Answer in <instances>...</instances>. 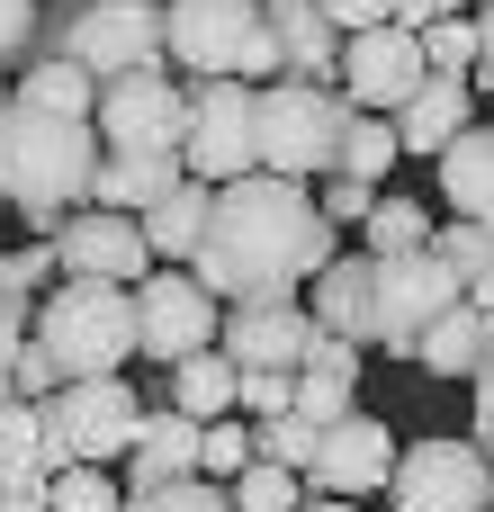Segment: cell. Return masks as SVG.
<instances>
[{"instance_id":"15","label":"cell","mask_w":494,"mask_h":512,"mask_svg":"<svg viewBox=\"0 0 494 512\" xmlns=\"http://www.w3.org/2000/svg\"><path fill=\"white\" fill-rule=\"evenodd\" d=\"M387 459H396V432L369 414V405H351V414H333L324 432H315V459L297 468L315 495H378L387 486Z\"/></svg>"},{"instance_id":"22","label":"cell","mask_w":494,"mask_h":512,"mask_svg":"<svg viewBox=\"0 0 494 512\" xmlns=\"http://www.w3.org/2000/svg\"><path fill=\"white\" fill-rule=\"evenodd\" d=\"M171 180H180V162H171V153H99V171H90V207L144 216Z\"/></svg>"},{"instance_id":"30","label":"cell","mask_w":494,"mask_h":512,"mask_svg":"<svg viewBox=\"0 0 494 512\" xmlns=\"http://www.w3.org/2000/svg\"><path fill=\"white\" fill-rule=\"evenodd\" d=\"M9 90H27V99H45V108H81V117H90V90H99V81H90L72 54H27V63L9 72Z\"/></svg>"},{"instance_id":"4","label":"cell","mask_w":494,"mask_h":512,"mask_svg":"<svg viewBox=\"0 0 494 512\" xmlns=\"http://www.w3.org/2000/svg\"><path fill=\"white\" fill-rule=\"evenodd\" d=\"M342 117H351V99H342L333 81H297V72H279V81L252 90V162L279 171V180H306V189H315V180L333 171Z\"/></svg>"},{"instance_id":"24","label":"cell","mask_w":494,"mask_h":512,"mask_svg":"<svg viewBox=\"0 0 494 512\" xmlns=\"http://www.w3.org/2000/svg\"><path fill=\"white\" fill-rule=\"evenodd\" d=\"M414 54L423 72H459V81H486V9H441L414 27Z\"/></svg>"},{"instance_id":"26","label":"cell","mask_w":494,"mask_h":512,"mask_svg":"<svg viewBox=\"0 0 494 512\" xmlns=\"http://www.w3.org/2000/svg\"><path fill=\"white\" fill-rule=\"evenodd\" d=\"M54 468H45V432H36V405H0V495H36Z\"/></svg>"},{"instance_id":"12","label":"cell","mask_w":494,"mask_h":512,"mask_svg":"<svg viewBox=\"0 0 494 512\" xmlns=\"http://www.w3.org/2000/svg\"><path fill=\"white\" fill-rule=\"evenodd\" d=\"M126 297H135V360L171 369V360H189V351H207V342H216V297H207L189 270L153 261Z\"/></svg>"},{"instance_id":"19","label":"cell","mask_w":494,"mask_h":512,"mask_svg":"<svg viewBox=\"0 0 494 512\" xmlns=\"http://www.w3.org/2000/svg\"><path fill=\"white\" fill-rule=\"evenodd\" d=\"M171 477H198V423L171 414V405H144L135 441H126V495L171 486Z\"/></svg>"},{"instance_id":"8","label":"cell","mask_w":494,"mask_h":512,"mask_svg":"<svg viewBox=\"0 0 494 512\" xmlns=\"http://www.w3.org/2000/svg\"><path fill=\"white\" fill-rule=\"evenodd\" d=\"M180 171L207 180V189L261 171L252 162V81H234V72L180 81Z\"/></svg>"},{"instance_id":"20","label":"cell","mask_w":494,"mask_h":512,"mask_svg":"<svg viewBox=\"0 0 494 512\" xmlns=\"http://www.w3.org/2000/svg\"><path fill=\"white\" fill-rule=\"evenodd\" d=\"M261 27H270V45H279V72H297V81H333L342 27H333L315 0H261Z\"/></svg>"},{"instance_id":"21","label":"cell","mask_w":494,"mask_h":512,"mask_svg":"<svg viewBox=\"0 0 494 512\" xmlns=\"http://www.w3.org/2000/svg\"><path fill=\"white\" fill-rule=\"evenodd\" d=\"M306 324L369 342V252H333V261L306 279Z\"/></svg>"},{"instance_id":"38","label":"cell","mask_w":494,"mask_h":512,"mask_svg":"<svg viewBox=\"0 0 494 512\" xmlns=\"http://www.w3.org/2000/svg\"><path fill=\"white\" fill-rule=\"evenodd\" d=\"M288 378L297 369H234V414H288Z\"/></svg>"},{"instance_id":"10","label":"cell","mask_w":494,"mask_h":512,"mask_svg":"<svg viewBox=\"0 0 494 512\" xmlns=\"http://www.w3.org/2000/svg\"><path fill=\"white\" fill-rule=\"evenodd\" d=\"M90 135H99V153H171L180 162V81L162 63L99 81L90 90Z\"/></svg>"},{"instance_id":"27","label":"cell","mask_w":494,"mask_h":512,"mask_svg":"<svg viewBox=\"0 0 494 512\" xmlns=\"http://www.w3.org/2000/svg\"><path fill=\"white\" fill-rule=\"evenodd\" d=\"M333 171L378 189V180L396 171V126H387L378 108H351V117H342V144H333Z\"/></svg>"},{"instance_id":"13","label":"cell","mask_w":494,"mask_h":512,"mask_svg":"<svg viewBox=\"0 0 494 512\" xmlns=\"http://www.w3.org/2000/svg\"><path fill=\"white\" fill-rule=\"evenodd\" d=\"M45 243H54V270H63V279H108V288H135V279L153 270L144 225H135V216H117V207H63Z\"/></svg>"},{"instance_id":"33","label":"cell","mask_w":494,"mask_h":512,"mask_svg":"<svg viewBox=\"0 0 494 512\" xmlns=\"http://www.w3.org/2000/svg\"><path fill=\"white\" fill-rule=\"evenodd\" d=\"M45 512H126V486L108 468H54L45 477Z\"/></svg>"},{"instance_id":"45","label":"cell","mask_w":494,"mask_h":512,"mask_svg":"<svg viewBox=\"0 0 494 512\" xmlns=\"http://www.w3.org/2000/svg\"><path fill=\"white\" fill-rule=\"evenodd\" d=\"M315 9H324L342 36H351V27H378V18H396V0H315Z\"/></svg>"},{"instance_id":"2","label":"cell","mask_w":494,"mask_h":512,"mask_svg":"<svg viewBox=\"0 0 494 512\" xmlns=\"http://www.w3.org/2000/svg\"><path fill=\"white\" fill-rule=\"evenodd\" d=\"M90 171H99V135L81 108H45L27 90L0 99V207L54 234L63 207H90Z\"/></svg>"},{"instance_id":"6","label":"cell","mask_w":494,"mask_h":512,"mask_svg":"<svg viewBox=\"0 0 494 512\" xmlns=\"http://www.w3.org/2000/svg\"><path fill=\"white\" fill-rule=\"evenodd\" d=\"M135 423H144V396L126 387V369H108V378H63V387L36 405L45 468H108V459H126Z\"/></svg>"},{"instance_id":"23","label":"cell","mask_w":494,"mask_h":512,"mask_svg":"<svg viewBox=\"0 0 494 512\" xmlns=\"http://www.w3.org/2000/svg\"><path fill=\"white\" fill-rule=\"evenodd\" d=\"M135 225H144V252L180 270V261L198 252V225H207V180H189V171H180V180H171V189H162Z\"/></svg>"},{"instance_id":"34","label":"cell","mask_w":494,"mask_h":512,"mask_svg":"<svg viewBox=\"0 0 494 512\" xmlns=\"http://www.w3.org/2000/svg\"><path fill=\"white\" fill-rule=\"evenodd\" d=\"M360 405V378H333V369H297L288 378V414H306L315 432L333 423V414H351Z\"/></svg>"},{"instance_id":"25","label":"cell","mask_w":494,"mask_h":512,"mask_svg":"<svg viewBox=\"0 0 494 512\" xmlns=\"http://www.w3.org/2000/svg\"><path fill=\"white\" fill-rule=\"evenodd\" d=\"M171 414H189V423H216V414H234V360L207 342V351H189V360H171Z\"/></svg>"},{"instance_id":"47","label":"cell","mask_w":494,"mask_h":512,"mask_svg":"<svg viewBox=\"0 0 494 512\" xmlns=\"http://www.w3.org/2000/svg\"><path fill=\"white\" fill-rule=\"evenodd\" d=\"M297 512H360V504H351V495H315V504L297 495Z\"/></svg>"},{"instance_id":"9","label":"cell","mask_w":494,"mask_h":512,"mask_svg":"<svg viewBox=\"0 0 494 512\" xmlns=\"http://www.w3.org/2000/svg\"><path fill=\"white\" fill-rule=\"evenodd\" d=\"M396 512H486L494 486H486V441L468 432H432V441H405L387 459V486H378Z\"/></svg>"},{"instance_id":"42","label":"cell","mask_w":494,"mask_h":512,"mask_svg":"<svg viewBox=\"0 0 494 512\" xmlns=\"http://www.w3.org/2000/svg\"><path fill=\"white\" fill-rule=\"evenodd\" d=\"M54 387H63V378H54V360H45L36 342H18V351H9V396H18V405H45Z\"/></svg>"},{"instance_id":"14","label":"cell","mask_w":494,"mask_h":512,"mask_svg":"<svg viewBox=\"0 0 494 512\" xmlns=\"http://www.w3.org/2000/svg\"><path fill=\"white\" fill-rule=\"evenodd\" d=\"M414 81H423V54H414V27H396V18L351 27L342 54H333V90H342L351 108H378V117H387Z\"/></svg>"},{"instance_id":"46","label":"cell","mask_w":494,"mask_h":512,"mask_svg":"<svg viewBox=\"0 0 494 512\" xmlns=\"http://www.w3.org/2000/svg\"><path fill=\"white\" fill-rule=\"evenodd\" d=\"M441 9H477V0H396V27H423V18H441Z\"/></svg>"},{"instance_id":"16","label":"cell","mask_w":494,"mask_h":512,"mask_svg":"<svg viewBox=\"0 0 494 512\" xmlns=\"http://www.w3.org/2000/svg\"><path fill=\"white\" fill-rule=\"evenodd\" d=\"M306 306L297 297H234L225 315H216V351L234 360V369H297L306 360Z\"/></svg>"},{"instance_id":"49","label":"cell","mask_w":494,"mask_h":512,"mask_svg":"<svg viewBox=\"0 0 494 512\" xmlns=\"http://www.w3.org/2000/svg\"><path fill=\"white\" fill-rule=\"evenodd\" d=\"M0 216H9V207H0Z\"/></svg>"},{"instance_id":"35","label":"cell","mask_w":494,"mask_h":512,"mask_svg":"<svg viewBox=\"0 0 494 512\" xmlns=\"http://www.w3.org/2000/svg\"><path fill=\"white\" fill-rule=\"evenodd\" d=\"M252 459L306 468V459H315V423H306V414H261V423H252Z\"/></svg>"},{"instance_id":"18","label":"cell","mask_w":494,"mask_h":512,"mask_svg":"<svg viewBox=\"0 0 494 512\" xmlns=\"http://www.w3.org/2000/svg\"><path fill=\"white\" fill-rule=\"evenodd\" d=\"M405 360H414L423 378H450V387L486 378V297H450V306L405 342Z\"/></svg>"},{"instance_id":"36","label":"cell","mask_w":494,"mask_h":512,"mask_svg":"<svg viewBox=\"0 0 494 512\" xmlns=\"http://www.w3.org/2000/svg\"><path fill=\"white\" fill-rule=\"evenodd\" d=\"M126 512H234V504H225V486H216V477H171V486L126 495Z\"/></svg>"},{"instance_id":"31","label":"cell","mask_w":494,"mask_h":512,"mask_svg":"<svg viewBox=\"0 0 494 512\" xmlns=\"http://www.w3.org/2000/svg\"><path fill=\"white\" fill-rule=\"evenodd\" d=\"M360 225H369V252H414V243H432V207H423V198H396V189H378Z\"/></svg>"},{"instance_id":"48","label":"cell","mask_w":494,"mask_h":512,"mask_svg":"<svg viewBox=\"0 0 494 512\" xmlns=\"http://www.w3.org/2000/svg\"><path fill=\"white\" fill-rule=\"evenodd\" d=\"M0 405H9V369H0Z\"/></svg>"},{"instance_id":"39","label":"cell","mask_w":494,"mask_h":512,"mask_svg":"<svg viewBox=\"0 0 494 512\" xmlns=\"http://www.w3.org/2000/svg\"><path fill=\"white\" fill-rule=\"evenodd\" d=\"M36 18H45V0H0V81L36 54Z\"/></svg>"},{"instance_id":"3","label":"cell","mask_w":494,"mask_h":512,"mask_svg":"<svg viewBox=\"0 0 494 512\" xmlns=\"http://www.w3.org/2000/svg\"><path fill=\"white\" fill-rule=\"evenodd\" d=\"M27 342L54 360V378H108L135 360V297L108 279H54L27 315Z\"/></svg>"},{"instance_id":"7","label":"cell","mask_w":494,"mask_h":512,"mask_svg":"<svg viewBox=\"0 0 494 512\" xmlns=\"http://www.w3.org/2000/svg\"><path fill=\"white\" fill-rule=\"evenodd\" d=\"M45 9H54V54H72L90 81L162 63V0H45Z\"/></svg>"},{"instance_id":"11","label":"cell","mask_w":494,"mask_h":512,"mask_svg":"<svg viewBox=\"0 0 494 512\" xmlns=\"http://www.w3.org/2000/svg\"><path fill=\"white\" fill-rule=\"evenodd\" d=\"M459 288H450V270L432 261V243H414V252H369V351H396L405 360V342L450 306Z\"/></svg>"},{"instance_id":"43","label":"cell","mask_w":494,"mask_h":512,"mask_svg":"<svg viewBox=\"0 0 494 512\" xmlns=\"http://www.w3.org/2000/svg\"><path fill=\"white\" fill-rule=\"evenodd\" d=\"M0 270H9V279H18V288H27V297H45V288H54V279H63V270H54V243H45V234H36V243H27V252H9V261H0Z\"/></svg>"},{"instance_id":"40","label":"cell","mask_w":494,"mask_h":512,"mask_svg":"<svg viewBox=\"0 0 494 512\" xmlns=\"http://www.w3.org/2000/svg\"><path fill=\"white\" fill-rule=\"evenodd\" d=\"M369 198H378L369 180H342V171H324V180H315V207H324V225H360V216H369Z\"/></svg>"},{"instance_id":"41","label":"cell","mask_w":494,"mask_h":512,"mask_svg":"<svg viewBox=\"0 0 494 512\" xmlns=\"http://www.w3.org/2000/svg\"><path fill=\"white\" fill-rule=\"evenodd\" d=\"M297 369H333V378H360L369 369V342H351V333H306V360Z\"/></svg>"},{"instance_id":"32","label":"cell","mask_w":494,"mask_h":512,"mask_svg":"<svg viewBox=\"0 0 494 512\" xmlns=\"http://www.w3.org/2000/svg\"><path fill=\"white\" fill-rule=\"evenodd\" d=\"M225 504H234V512H297V468L243 459V468L225 477Z\"/></svg>"},{"instance_id":"5","label":"cell","mask_w":494,"mask_h":512,"mask_svg":"<svg viewBox=\"0 0 494 512\" xmlns=\"http://www.w3.org/2000/svg\"><path fill=\"white\" fill-rule=\"evenodd\" d=\"M162 63L207 81V72H234V81H279V45L261 27V0H162Z\"/></svg>"},{"instance_id":"44","label":"cell","mask_w":494,"mask_h":512,"mask_svg":"<svg viewBox=\"0 0 494 512\" xmlns=\"http://www.w3.org/2000/svg\"><path fill=\"white\" fill-rule=\"evenodd\" d=\"M27 315H36V297H27V288L0 270V369H9V351L27 342Z\"/></svg>"},{"instance_id":"37","label":"cell","mask_w":494,"mask_h":512,"mask_svg":"<svg viewBox=\"0 0 494 512\" xmlns=\"http://www.w3.org/2000/svg\"><path fill=\"white\" fill-rule=\"evenodd\" d=\"M243 459H252V432H243V423H225V414H216V423H198V477H216V486H225Z\"/></svg>"},{"instance_id":"28","label":"cell","mask_w":494,"mask_h":512,"mask_svg":"<svg viewBox=\"0 0 494 512\" xmlns=\"http://www.w3.org/2000/svg\"><path fill=\"white\" fill-rule=\"evenodd\" d=\"M486 126H459L432 162H441V198H450V216H486Z\"/></svg>"},{"instance_id":"1","label":"cell","mask_w":494,"mask_h":512,"mask_svg":"<svg viewBox=\"0 0 494 512\" xmlns=\"http://www.w3.org/2000/svg\"><path fill=\"white\" fill-rule=\"evenodd\" d=\"M333 252H342V225H324L306 180L243 171V180L207 189V225H198V252L180 270L234 306V297H297Z\"/></svg>"},{"instance_id":"29","label":"cell","mask_w":494,"mask_h":512,"mask_svg":"<svg viewBox=\"0 0 494 512\" xmlns=\"http://www.w3.org/2000/svg\"><path fill=\"white\" fill-rule=\"evenodd\" d=\"M432 261L450 270V288L459 297H486V216H450V225H432Z\"/></svg>"},{"instance_id":"17","label":"cell","mask_w":494,"mask_h":512,"mask_svg":"<svg viewBox=\"0 0 494 512\" xmlns=\"http://www.w3.org/2000/svg\"><path fill=\"white\" fill-rule=\"evenodd\" d=\"M387 126H396V153H441L459 126H477V81H459V72H423V81L387 108Z\"/></svg>"}]
</instances>
